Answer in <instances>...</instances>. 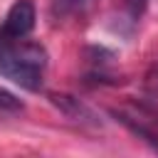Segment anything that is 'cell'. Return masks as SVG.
Returning <instances> with one entry per match:
<instances>
[{
    "instance_id": "obj_1",
    "label": "cell",
    "mask_w": 158,
    "mask_h": 158,
    "mask_svg": "<svg viewBox=\"0 0 158 158\" xmlns=\"http://www.w3.org/2000/svg\"><path fill=\"white\" fill-rule=\"evenodd\" d=\"M47 69V49L27 37L0 40V74L27 91L42 86Z\"/></svg>"
},
{
    "instance_id": "obj_2",
    "label": "cell",
    "mask_w": 158,
    "mask_h": 158,
    "mask_svg": "<svg viewBox=\"0 0 158 158\" xmlns=\"http://www.w3.org/2000/svg\"><path fill=\"white\" fill-rule=\"evenodd\" d=\"M111 116L121 121L131 133L143 138L158 151V106L151 101H126L118 109H111Z\"/></svg>"
},
{
    "instance_id": "obj_3",
    "label": "cell",
    "mask_w": 158,
    "mask_h": 158,
    "mask_svg": "<svg viewBox=\"0 0 158 158\" xmlns=\"http://www.w3.org/2000/svg\"><path fill=\"white\" fill-rule=\"evenodd\" d=\"M32 30H35V5L30 0H17L0 25V40H20L27 37Z\"/></svg>"
},
{
    "instance_id": "obj_4",
    "label": "cell",
    "mask_w": 158,
    "mask_h": 158,
    "mask_svg": "<svg viewBox=\"0 0 158 158\" xmlns=\"http://www.w3.org/2000/svg\"><path fill=\"white\" fill-rule=\"evenodd\" d=\"M89 5H91V0H54V2H52V17H54V20L77 17V15H81Z\"/></svg>"
},
{
    "instance_id": "obj_5",
    "label": "cell",
    "mask_w": 158,
    "mask_h": 158,
    "mask_svg": "<svg viewBox=\"0 0 158 158\" xmlns=\"http://www.w3.org/2000/svg\"><path fill=\"white\" fill-rule=\"evenodd\" d=\"M143 89H146L148 96L158 99V62L148 67V72H146V77H143Z\"/></svg>"
},
{
    "instance_id": "obj_6",
    "label": "cell",
    "mask_w": 158,
    "mask_h": 158,
    "mask_svg": "<svg viewBox=\"0 0 158 158\" xmlns=\"http://www.w3.org/2000/svg\"><path fill=\"white\" fill-rule=\"evenodd\" d=\"M0 111H12V114H17V111H22V101H20L12 91L0 89Z\"/></svg>"
},
{
    "instance_id": "obj_7",
    "label": "cell",
    "mask_w": 158,
    "mask_h": 158,
    "mask_svg": "<svg viewBox=\"0 0 158 158\" xmlns=\"http://www.w3.org/2000/svg\"><path fill=\"white\" fill-rule=\"evenodd\" d=\"M143 7H146V0H123V10H126V20L133 25L138 17H141V12H143Z\"/></svg>"
}]
</instances>
